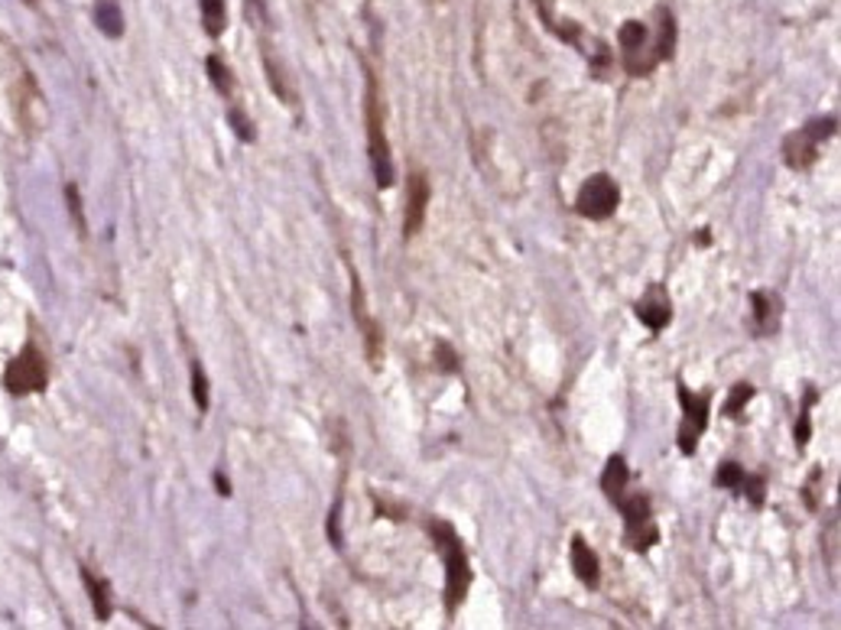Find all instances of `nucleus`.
I'll list each match as a JSON object with an SVG mask.
<instances>
[{
    "label": "nucleus",
    "mask_w": 841,
    "mask_h": 630,
    "mask_svg": "<svg viewBox=\"0 0 841 630\" xmlns=\"http://www.w3.org/2000/svg\"><path fill=\"white\" fill-rule=\"evenodd\" d=\"M572 569H575V575H578V581H582V585L598 588V581H602L598 556L592 553V546H588L582 536H572Z\"/></svg>",
    "instance_id": "nucleus-12"
},
{
    "label": "nucleus",
    "mask_w": 841,
    "mask_h": 630,
    "mask_svg": "<svg viewBox=\"0 0 841 630\" xmlns=\"http://www.w3.org/2000/svg\"><path fill=\"white\" fill-rule=\"evenodd\" d=\"M227 120H231L234 134H237L244 143H251V140H254V124L247 120V115H244L241 108H231V111H227Z\"/></svg>",
    "instance_id": "nucleus-25"
},
{
    "label": "nucleus",
    "mask_w": 841,
    "mask_h": 630,
    "mask_svg": "<svg viewBox=\"0 0 841 630\" xmlns=\"http://www.w3.org/2000/svg\"><path fill=\"white\" fill-rule=\"evenodd\" d=\"M637 316H640V322H643L647 329L663 332V329L670 325V319H673V306H670L667 292L657 287L650 289V292L637 302Z\"/></svg>",
    "instance_id": "nucleus-10"
},
{
    "label": "nucleus",
    "mask_w": 841,
    "mask_h": 630,
    "mask_svg": "<svg viewBox=\"0 0 841 630\" xmlns=\"http://www.w3.org/2000/svg\"><path fill=\"white\" fill-rule=\"evenodd\" d=\"M741 488H747V494H750V501L754 504H764V488H767V481L764 478H744V484Z\"/></svg>",
    "instance_id": "nucleus-27"
},
{
    "label": "nucleus",
    "mask_w": 841,
    "mask_h": 630,
    "mask_svg": "<svg viewBox=\"0 0 841 630\" xmlns=\"http://www.w3.org/2000/svg\"><path fill=\"white\" fill-rule=\"evenodd\" d=\"M620 205V189L617 182L608 175V172H598L592 175L582 189H578V199H575V209L582 218H592V222H605L611 218Z\"/></svg>",
    "instance_id": "nucleus-4"
},
{
    "label": "nucleus",
    "mask_w": 841,
    "mask_h": 630,
    "mask_svg": "<svg viewBox=\"0 0 841 630\" xmlns=\"http://www.w3.org/2000/svg\"><path fill=\"white\" fill-rule=\"evenodd\" d=\"M264 68H267V78H270V88H274V95L286 102V105H296V92H292V85H289V78L283 75V68L277 65V58L274 53L264 46Z\"/></svg>",
    "instance_id": "nucleus-16"
},
{
    "label": "nucleus",
    "mask_w": 841,
    "mask_h": 630,
    "mask_svg": "<svg viewBox=\"0 0 841 630\" xmlns=\"http://www.w3.org/2000/svg\"><path fill=\"white\" fill-rule=\"evenodd\" d=\"M439 354H443V361H439V367H443V371H455V367H458V364H455V354H451L449 344H439Z\"/></svg>",
    "instance_id": "nucleus-30"
},
{
    "label": "nucleus",
    "mask_w": 841,
    "mask_h": 630,
    "mask_svg": "<svg viewBox=\"0 0 841 630\" xmlns=\"http://www.w3.org/2000/svg\"><path fill=\"white\" fill-rule=\"evenodd\" d=\"M192 397H195V406L205 413L209 409V377L205 371L199 367V361H192Z\"/></svg>",
    "instance_id": "nucleus-21"
},
{
    "label": "nucleus",
    "mask_w": 841,
    "mask_h": 630,
    "mask_svg": "<svg viewBox=\"0 0 841 630\" xmlns=\"http://www.w3.org/2000/svg\"><path fill=\"white\" fill-rule=\"evenodd\" d=\"M364 115H368V143H371V170L381 189L393 185V160L387 130H384V108H381V92H377V75L368 68V95H364Z\"/></svg>",
    "instance_id": "nucleus-2"
},
{
    "label": "nucleus",
    "mask_w": 841,
    "mask_h": 630,
    "mask_svg": "<svg viewBox=\"0 0 841 630\" xmlns=\"http://www.w3.org/2000/svg\"><path fill=\"white\" fill-rule=\"evenodd\" d=\"M617 508L624 511V520H627V543L637 549V553H643V549H650L657 540H660V533H657V523H653V516H650V501L643 498V494H634V498H617Z\"/></svg>",
    "instance_id": "nucleus-6"
},
{
    "label": "nucleus",
    "mask_w": 841,
    "mask_h": 630,
    "mask_svg": "<svg viewBox=\"0 0 841 630\" xmlns=\"http://www.w3.org/2000/svg\"><path fill=\"white\" fill-rule=\"evenodd\" d=\"M351 306H354V322H358V332H361V339H364L368 361H371V367H381V361H384V329L377 325V319H374L371 309H368L364 287H361L358 274H354V280H351Z\"/></svg>",
    "instance_id": "nucleus-7"
},
{
    "label": "nucleus",
    "mask_w": 841,
    "mask_h": 630,
    "mask_svg": "<svg viewBox=\"0 0 841 630\" xmlns=\"http://www.w3.org/2000/svg\"><path fill=\"white\" fill-rule=\"evenodd\" d=\"M819 481H822V468H816V471L809 474L806 488H802V498H806V508H809V511H819Z\"/></svg>",
    "instance_id": "nucleus-26"
},
{
    "label": "nucleus",
    "mask_w": 841,
    "mask_h": 630,
    "mask_svg": "<svg viewBox=\"0 0 841 630\" xmlns=\"http://www.w3.org/2000/svg\"><path fill=\"white\" fill-rule=\"evenodd\" d=\"M215 484H219V494H231V484L225 481V474H215Z\"/></svg>",
    "instance_id": "nucleus-31"
},
{
    "label": "nucleus",
    "mask_w": 841,
    "mask_h": 630,
    "mask_svg": "<svg viewBox=\"0 0 841 630\" xmlns=\"http://www.w3.org/2000/svg\"><path fill=\"white\" fill-rule=\"evenodd\" d=\"M744 478H747V474H744V468H741V465H734V461H728V465H722V468H718V484H722V488L737 491V488L744 484Z\"/></svg>",
    "instance_id": "nucleus-24"
},
{
    "label": "nucleus",
    "mask_w": 841,
    "mask_h": 630,
    "mask_svg": "<svg viewBox=\"0 0 841 630\" xmlns=\"http://www.w3.org/2000/svg\"><path fill=\"white\" fill-rule=\"evenodd\" d=\"M30 3H33V0H30Z\"/></svg>",
    "instance_id": "nucleus-32"
},
{
    "label": "nucleus",
    "mask_w": 841,
    "mask_h": 630,
    "mask_svg": "<svg viewBox=\"0 0 841 630\" xmlns=\"http://www.w3.org/2000/svg\"><path fill=\"white\" fill-rule=\"evenodd\" d=\"M199 7H202V23H205V33H209V36H222L227 23L225 0H199Z\"/></svg>",
    "instance_id": "nucleus-18"
},
{
    "label": "nucleus",
    "mask_w": 841,
    "mask_h": 630,
    "mask_svg": "<svg viewBox=\"0 0 841 630\" xmlns=\"http://www.w3.org/2000/svg\"><path fill=\"white\" fill-rule=\"evenodd\" d=\"M429 199H433L429 179L423 172H413L409 185H406V218H403V234L406 237H416L423 231L426 212H429Z\"/></svg>",
    "instance_id": "nucleus-9"
},
{
    "label": "nucleus",
    "mask_w": 841,
    "mask_h": 630,
    "mask_svg": "<svg viewBox=\"0 0 841 630\" xmlns=\"http://www.w3.org/2000/svg\"><path fill=\"white\" fill-rule=\"evenodd\" d=\"M750 302H754L757 335H774L780 329V299L767 289H757V292H750Z\"/></svg>",
    "instance_id": "nucleus-11"
},
{
    "label": "nucleus",
    "mask_w": 841,
    "mask_h": 630,
    "mask_svg": "<svg viewBox=\"0 0 841 630\" xmlns=\"http://www.w3.org/2000/svg\"><path fill=\"white\" fill-rule=\"evenodd\" d=\"M46 381H50V371L36 348H23L3 374V384L10 394H36L46 387Z\"/></svg>",
    "instance_id": "nucleus-5"
},
{
    "label": "nucleus",
    "mask_w": 841,
    "mask_h": 630,
    "mask_svg": "<svg viewBox=\"0 0 841 630\" xmlns=\"http://www.w3.org/2000/svg\"><path fill=\"white\" fill-rule=\"evenodd\" d=\"M65 195H68V209H72V215H75L78 228H85V222H82V199H78V189H75V185H68V189H65Z\"/></svg>",
    "instance_id": "nucleus-28"
},
{
    "label": "nucleus",
    "mask_w": 841,
    "mask_h": 630,
    "mask_svg": "<svg viewBox=\"0 0 841 630\" xmlns=\"http://www.w3.org/2000/svg\"><path fill=\"white\" fill-rule=\"evenodd\" d=\"M816 401V394L809 391V397H806V409L799 413V423H796V446L799 449H806L809 446V433H812V416H809V406Z\"/></svg>",
    "instance_id": "nucleus-22"
},
{
    "label": "nucleus",
    "mask_w": 841,
    "mask_h": 630,
    "mask_svg": "<svg viewBox=\"0 0 841 630\" xmlns=\"http://www.w3.org/2000/svg\"><path fill=\"white\" fill-rule=\"evenodd\" d=\"M679 403H682V426H679V449L682 456H692L705 426H709V394L692 397L685 387H679Z\"/></svg>",
    "instance_id": "nucleus-8"
},
{
    "label": "nucleus",
    "mask_w": 841,
    "mask_h": 630,
    "mask_svg": "<svg viewBox=\"0 0 841 630\" xmlns=\"http://www.w3.org/2000/svg\"><path fill=\"white\" fill-rule=\"evenodd\" d=\"M209 78H212V85L222 92V95H231L234 92V78H231V68H227L225 62L219 56H209Z\"/></svg>",
    "instance_id": "nucleus-20"
},
{
    "label": "nucleus",
    "mask_w": 841,
    "mask_h": 630,
    "mask_svg": "<svg viewBox=\"0 0 841 630\" xmlns=\"http://www.w3.org/2000/svg\"><path fill=\"white\" fill-rule=\"evenodd\" d=\"M839 120L835 117H819L806 127H799L796 134H789L784 140V160L789 170H809L819 160V143L835 137Z\"/></svg>",
    "instance_id": "nucleus-3"
},
{
    "label": "nucleus",
    "mask_w": 841,
    "mask_h": 630,
    "mask_svg": "<svg viewBox=\"0 0 841 630\" xmlns=\"http://www.w3.org/2000/svg\"><path fill=\"white\" fill-rule=\"evenodd\" d=\"M95 23L105 36H124V13H120V3L117 0H98L95 3Z\"/></svg>",
    "instance_id": "nucleus-14"
},
{
    "label": "nucleus",
    "mask_w": 841,
    "mask_h": 630,
    "mask_svg": "<svg viewBox=\"0 0 841 630\" xmlns=\"http://www.w3.org/2000/svg\"><path fill=\"white\" fill-rule=\"evenodd\" d=\"M617 40H620V46H624V58L637 56V53L643 50V43H647V26H643L640 20H627V23L620 26Z\"/></svg>",
    "instance_id": "nucleus-19"
},
{
    "label": "nucleus",
    "mask_w": 841,
    "mask_h": 630,
    "mask_svg": "<svg viewBox=\"0 0 841 630\" xmlns=\"http://www.w3.org/2000/svg\"><path fill=\"white\" fill-rule=\"evenodd\" d=\"M429 533L436 540V549L443 553V563H446V605H449V615L461 605V598L468 595V585H471V569H468V556H465V546L458 540V533L451 530V523L446 520H433L429 523Z\"/></svg>",
    "instance_id": "nucleus-1"
},
{
    "label": "nucleus",
    "mask_w": 841,
    "mask_h": 630,
    "mask_svg": "<svg viewBox=\"0 0 841 630\" xmlns=\"http://www.w3.org/2000/svg\"><path fill=\"white\" fill-rule=\"evenodd\" d=\"M839 549H841V520L839 514H832L826 533H822V556H826V566H829V575H832V585H839Z\"/></svg>",
    "instance_id": "nucleus-13"
},
{
    "label": "nucleus",
    "mask_w": 841,
    "mask_h": 630,
    "mask_svg": "<svg viewBox=\"0 0 841 630\" xmlns=\"http://www.w3.org/2000/svg\"><path fill=\"white\" fill-rule=\"evenodd\" d=\"M329 536H332L336 546H344V543H341L344 536H341V516H338V508L329 514Z\"/></svg>",
    "instance_id": "nucleus-29"
},
{
    "label": "nucleus",
    "mask_w": 841,
    "mask_h": 630,
    "mask_svg": "<svg viewBox=\"0 0 841 630\" xmlns=\"http://www.w3.org/2000/svg\"><path fill=\"white\" fill-rule=\"evenodd\" d=\"M82 578H85V588L92 595V608H95V618L98 621H108L111 618V598H108V585L98 581L88 569H82Z\"/></svg>",
    "instance_id": "nucleus-17"
},
{
    "label": "nucleus",
    "mask_w": 841,
    "mask_h": 630,
    "mask_svg": "<svg viewBox=\"0 0 841 630\" xmlns=\"http://www.w3.org/2000/svg\"><path fill=\"white\" fill-rule=\"evenodd\" d=\"M627 478H630V471H627V461L615 456V459L605 465V474H602V491L608 494V501H615L624 494V488H627Z\"/></svg>",
    "instance_id": "nucleus-15"
},
{
    "label": "nucleus",
    "mask_w": 841,
    "mask_h": 630,
    "mask_svg": "<svg viewBox=\"0 0 841 630\" xmlns=\"http://www.w3.org/2000/svg\"><path fill=\"white\" fill-rule=\"evenodd\" d=\"M750 397H754V387H750V384H737V387L731 391L728 403H725V413H728L731 419H734V416H741V409L747 406Z\"/></svg>",
    "instance_id": "nucleus-23"
}]
</instances>
